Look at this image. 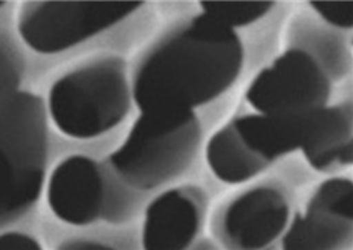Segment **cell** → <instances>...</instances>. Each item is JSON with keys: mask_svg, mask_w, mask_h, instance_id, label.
Returning a JSON list of instances; mask_svg holds the SVG:
<instances>
[{"mask_svg": "<svg viewBox=\"0 0 353 250\" xmlns=\"http://www.w3.org/2000/svg\"><path fill=\"white\" fill-rule=\"evenodd\" d=\"M201 140V120L194 110L140 112L108 163L125 185L150 191L190 169Z\"/></svg>", "mask_w": 353, "mask_h": 250, "instance_id": "277c9868", "label": "cell"}, {"mask_svg": "<svg viewBox=\"0 0 353 250\" xmlns=\"http://www.w3.org/2000/svg\"><path fill=\"white\" fill-rule=\"evenodd\" d=\"M352 239V181L334 177L322 181L304 211L283 233L284 249L332 250Z\"/></svg>", "mask_w": 353, "mask_h": 250, "instance_id": "9c48e42d", "label": "cell"}, {"mask_svg": "<svg viewBox=\"0 0 353 250\" xmlns=\"http://www.w3.org/2000/svg\"><path fill=\"white\" fill-rule=\"evenodd\" d=\"M103 243L95 242V240H86V239H71L63 243L61 249H83V247H103Z\"/></svg>", "mask_w": 353, "mask_h": 250, "instance_id": "ac0fdd59", "label": "cell"}, {"mask_svg": "<svg viewBox=\"0 0 353 250\" xmlns=\"http://www.w3.org/2000/svg\"><path fill=\"white\" fill-rule=\"evenodd\" d=\"M245 48L236 31L207 15L175 23L137 58L132 95L140 112L194 110L241 75Z\"/></svg>", "mask_w": 353, "mask_h": 250, "instance_id": "6da1fadb", "label": "cell"}, {"mask_svg": "<svg viewBox=\"0 0 353 250\" xmlns=\"http://www.w3.org/2000/svg\"><path fill=\"white\" fill-rule=\"evenodd\" d=\"M205 157L212 174L230 185L252 181L270 166L248 146L232 120L211 136Z\"/></svg>", "mask_w": 353, "mask_h": 250, "instance_id": "7c38bea8", "label": "cell"}, {"mask_svg": "<svg viewBox=\"0 0 353 250\" xmlns=\"http://www.w3.org/2000/svg\"><path fill=\"white\" fill-rule=\"evenodd\" d=\"M141 2H24L17 10V31L28 48L58 54L123 21Z\"/></svg>", "mask_w": 353, "mask_h": 250, "instance_id": "5b68a950", "label": "cell"}, {"mask_svg": "<svg viewBox=\"0 0 353 250\" xmlns=\"http://www.w3.org/2000/svg\"><path fill=\"white\" fill-rule=\"evenodd\" d=\"M23 66L10 41L0 33V101L19 90Z\"/></svg>", "mask_w": 353, "mask_h": 250, "instance_id": "9a60e30c", "label": "cell"}, {"mask_svg": "<svg viewBox=\"0 0 353 250\" xmlns=\"http://www.w3.org/2000/svg\"><path fill=\"white\" fill-rule=\"evenodd\" d=\"M132 102L126 62L113 54H99L58 77L50 88L46 108L61 135L92 140L121 124Z\"/></svg>", "mask_w": 353, "mask_h": 250, "instance_id": "7a4b0ae2", "label": "cell"}, {"mask_svg": "<svg viewBox=\"0 0 353 250\" xmlns=\"http://www.w3.org/2000/svg\"><path fill=\"white\" fill-rule=\"evenodd\" d=\"M300 150L316 171L328 173L352 163V105L323 106L304 119Z\"/></svg>", "mask_w": 353, "mask_h": 250, "instance_id": "8fae6325", "label": "cell"}, {"mask_svg": "<svg viewBox=\"0 0 353 250\" xmlns=\"http://www.w3.org/2000/svg\"><path fill=\"white\" fill-rule=\"evenodd\" d=\"M112 189L102 166L90 155L72 154L58 163L47 184V202L57 220L86 227L112 220Z\"/></svg>", "mask_w": 353, "mask_h": 250, "instance_id": "ba28073f", "label": "cell"}, {"mask_svg": "<svg viewBox=\"0 0 353 250\" xmlns=\"http://www.w3.org/2000/svg\"><path fill=\"white\" fill-rule=\"evenodd\" d=\"M47 108L39 95L16 90L0 101V227L39 201L48 155Z\"/></svg>", "mask_w": 353, "mask_h": 250, "instance_id": "3957f363", "label": "cell"}, {"mask_svg": "<svg viewBox=\"0 0 353 250\" xmlns=\"http://www.w3.org/2000/svg\"><path fill=\"white\" fill-rule=\"evenodd\" d=\"M5 6V2H0V9H2Z\"/></svg>", "mask_w": 353, "mask_h": 250, "instance_id": "d6986e66", "label": "cell"}, {"mask_svg": "<svg viewBox=\"0 0 353 250\" xmlns=\"http://www.w3.org/2000/svg\"><path fill=\"white\" fill-rule=\"evenodd\" d=\"M41 249L39 240L26 232L8 231L0 233V250H27Z\"/></svg>", "mask_w": 353, "mask_h": 250, "instance_id": "e0dca14e", "label": "cell"}, {"mask_svg": "<svg viewBox=\"0 0 353 250\" xmlns=\"http://www.w3.org/2000/svg\"><path fill=\"white\" fill-rule=\"evenodd\" d=\"M274 3L270 2H202L203 15L232 30L263 19Z\"/></svg>", "mask_w": 353, "mask_h": 250, "instance_id": "5bb4252c", "label": "cell"}, {"mask_svg": "<svg viewBox=\"0 0 353 250\" xmlns=\"http://www.w3.org/2000/svg\"><path fill=\"white\" fill-rule=\"evenodd\" d=\"M205 194L195 185H180L157 195L144 212V249H187L205 220Z\"/></svg>", "mask_w": 353, "mask_h": 250, "instance_id": "30bf717a", "label": "cell"}, {"mask_svg": "<svg viewBox=\"0 0 353 250\" xmlns=\"http://www.w3.org/2000/svg\"><path fill=\"white\" fill-rule=\"evenodd\" d=\"M305 116L257 113L232 122L248 146L272 164L283 155L300 150Z\"/></svg>", "mask_w": 353, "mask_h": 250, "instance_id": "4fadbf2b", "label": "cell"}, {"mask_svg": "<svg viewBox=\"0 0 353 250\" xmlns=\"http://www.w3.org/2000/svg\"><path fill=\"white\" fill-rule=\"evenodd\" d=\"M310 6L331 26L352 27V2H311Z\"/></svg>", "mask_w": 353, "mask_h": 250, "instance_id": "2e32d148", "label": "cell"}, {"mask_svg": "<svg viewBox=\"0 0 353 250\" xmlns=\"http://www.w3.org/2000/svg\"><path fill=\"white\" fill-rule=\"evenodd\" d=\"M330 95L331 82L319 61L291 48L253 78L246 101L261 115L301 116L327 106Z\"/></svg>", "mask_w": 353, "mask_h": 250, "instance_id": "8992f818", "label": "cell"}, {"mask_svg": "<svg viewBox=\"0 0 353 250\" xmlns=\"http://www.w3.org/2000/svg\"><path fill=\"white\" fill-rule=\"evenodd\" d=\"M290 213L284 186L277 181H261L229 195L216 206L211 232L228 249H263L283 236Z\"/></svg>", "mask_w": 353, "mask_h": 250, "instance_id": "52a82bcc", "label": "cell"}]
</instances>
